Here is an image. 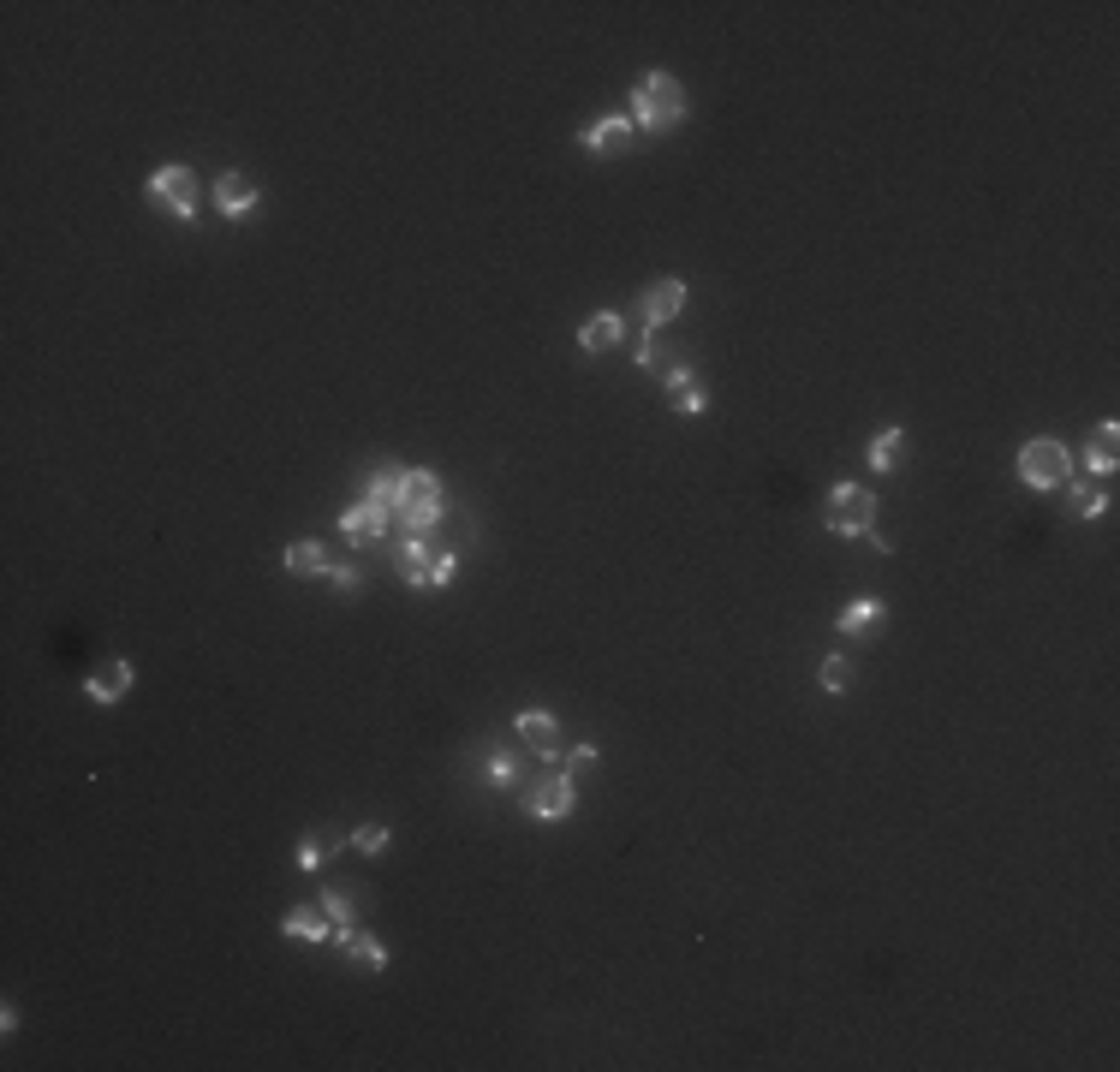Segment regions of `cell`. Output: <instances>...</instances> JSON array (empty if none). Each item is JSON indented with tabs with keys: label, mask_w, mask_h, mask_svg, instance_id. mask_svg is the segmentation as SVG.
<instances>
[{
	"label": "cell",
	"mask_w": 1120,
	"mask_h": 1072,
	"mask_svg": "<svg viewBox=\"0 0 1120 1072\" xmlns=\"http://www.w3.org/2000/svg\"><path fill=\"white\" fill-rule=\"evenodd\" d=\"M632 114V132H668L673 120L685 114V89H679V78L673 72H650V78H638V89H632V102H627Z\"/></svg>",
	"instance_id": "cell-1"
},
{
	"label": "cell",
	"mask_w": 1120,
	"mask_h": 1072,
	"mask_svg": "<svg viewBox=\"0 0 1120 1072\" xmlns=\"http://www.w3.org/2000/svg\"><path fill=\"white\" fill-rule=\"evenodd\" d=\"M1019 477H1026V489H1061V483L1073 477V453H1067V442H1055V436L1026 442L1019 447Z\"/></svg>",
	"instance_id": "cell-2"
},
{
	"label": "cell",
	"mask_w": 1120,
	"mask_h": 1072,
	"mask_svg": "<svg viewBox=\"0 0 1120 1072\" xmlns=\"http://www.w3.org/2000/svg\"><path fill=\"white\" fill-rule=\"evenodd\" d=\"M822 525L835 536H864L876 525V494L858 489V483H835L829 500H822Z\"/></svg>",
	"instance_id": "cell-3"
},
{
	"label": "cell",
	"mask_w": 1120,
	"mask_h": 1072,
	"mask_svg": "<svg viewBox=\"0 0 1120 1072\" xmlns=\"http://www.w3.org/2000/svg\"><path fill=\"white\" fill-rule=\"evenodd\" d=\"M519 804H525V816H537V822H561V816H573V804H579L573 775H567V768H561V775H537V781L519 793Z\"/></svg>",
	"instance_id": "cell-4"
},
{
	"label": "cell",
	"mask_w": 1120,
	"mask_h": 1072,
	"mask_svg": "<svg viewBox=\"0 0 1120 1072\" xmlns=\"http://www.w3.org/2000/svg\"><path fill=\"white\" fill-rule=\"evenodd\" d=\"M149 197L168 203L180 221H191V215H197V174H191V168H155V174H149Z\"/></svg>",
	"instance_id": "cell-5"
},
{
	"label": "cell",
	"mask_w": 1120,
	"mask_h": 1072,
	"mask_svg": "<svg viewBox=\"0 0 1120 1072\" xmlns=\"http://www.w3.org/2000/svg\"><path fill=\"white\" fill-rule=\"evenodd\" d=\"M382 525H388V500H358V507H346V513H340V536H346L352 548L376 542Z\"/></svg>",
	"instance_id": "cell-6"
},
{
	"label": "cell",
	"mask_w": 1120,
	"mask_h": 1072,
	"mask_svg": "<svg viewBox=\"0 0 1120 1072\" xmlns=\"http://www.w3.org/2000/svg\"><path fill=\"white\" fill-rule=\"evenodd\" d=\"M132 685H137L132 662H108V668H95L90 679H84V697H90V704H120Z\"/></svg>",
	"instance_id": "cell-7"
},
{
	"label": "cell",
	"mask_w": 1120,
	"mask_h": 1072,
	"mask_svg": "<svg viewBox=\"0 0 1120 1072\" xmlns=\"http://www.w3.org/2000/svg\"><path fill=\"white\" fill-rule=\"evenodd\" d=\"M215 209H221L226 221L251 215V209H257V179L251 174H221V185H215Z\"/></svg>",
	"instance_id": "cell-8"
},
{
	"label": "cell",
	"mask_w": 1120,
	"mask_h": 1072,
	"mask_svg": "<svg viewBox=\"0 0 1120 1072\" xmlns=\"http://www.w3.org/2000/svg\"><path fill=\"white\" fill-rule=\"evenodd\" d=\"M685 311V280H656L650 292H644V322H650V334H656V322H673V316Z\"/></svg>",
	"instance_id": "cell-9"
},
{
	"label": "cell",
	"mask_w": 1120,
	"mask_h": 1072,
	"mask_svg": "<svg viewBox=\"0 0 1120 1072\" xmlns=\"http://www.w3.org/2000/svg\"><path fill=\"white\" fill-rule=\"evenodd\" d=\"M579 143H584V149H596V155H620V149L632 143V120H627V114H608V120L584 126Z\"/></svg>",
	"instance_id": "cell-10"
},
{
	"label": "cell",
	"mask_w": 1120,
	"mask_h": 1072,
	"mask_svg": "<svg viewBox=\"0 0 1120 1072\" xmlns=\"http://www.w3.org/2000/svg\"><path fill=\"white\" fill-rule=\"evenodd\" d=\"M519 733H525V745L537 751V757H561V721L554 715H542V710H525L519 715Z\"/></svg>",
	"instance_id": "cell-11"
},
{
	"label": "cell",
	"mask_w": 1120,
	"mask_h": 1072,
	"mask_svg": "<svg viewBox=\"0 0 1120 1072\" xmlns=\"http://www.w3.org/2000/svg\"><path fill=\"white\" fill-rule=\"evenodd\" d=\"M280 930H286L292 941H328L334 936V918H328L322 906H292V912L280 918Z\"/></svg>",
	"instance_id": "cell-12"
},
{
	"label": "cell",
	"mask_w": 1120,
	"mask_h": 1072,
	"mask_svg": "<svg viewBox=\"0 0 1120 1072\" xmlns=\"http://www.w3.org/2000/svg\"><path fill=\"white\" fill-rule=\"evenodd\" d=\"M668 405H673V411H685V417H698V411L710 405V388L679 363V370H668Z\"/></svg>",
	"instance_id": "cell-13"
},
{
	"label": "cell",
	"mask_w": 1120,
	"mask_h": 1072,
	"mask_svg": "<svg viewBox=\"0 0 1120 1072\" xmlns=\"http://www.w3.org/2000/svg\"><path fill=\"white\" fill-rule=\"evenodd\" d=\"M620 334H627V322H620L614 311H602L579 328V346L584 352H608V346H620Z\"/></svg>",
	"instance_id": "cell-14"
},
{
	"label": "cell",
	"mask_w": 1120,
	"mask_h": 1072,
	"mask_svg": "<svg viewBox=\"0 0 1120 1072\" xmlns=\"http://www.w3.org/2000/svg\"><path fill=\"white\" fill-rule=\"evenodd\" d=\"M334 947L352 953L364 972H382V965H388V947H382L376 936H358V930H334Z\"/></svg>",
	"instance_id": "cell-15"
},
{
	"label": "cell",
	"mask_w": 1120,
	"mask_h": 1072,
	"mask_svg": "<svg viewBox=\"0 0 1120 1072\" xmlns=\"http://www.w3.org/2000/svg\"><path fill=\"white\" fill-rule=\"evenodd\" d=\"M286 573H292V579H322V573H328L322 542H292V548H286Z\"/></svg>",
	"instance_id": "cell-16"
},
{
	"label": "cell",
	"mask_w": 1120,
	"mask_h": 1072,
	"mask_svg": "<svg viewBox=\"0 0 1120 1072\" xmlns=\"http://www.w3.org/2000/svg\"><path fill=\"white\" fill-rule=\"evenodd\" d=\"M442 494V477L436 471H405V483H400V500H394V513H405L411 500H436Z\"/></svg>",
	"instance_id": "cell-17"
},
{
	"label": "cell",
	"mask_w": 1120,
	"mask_h": 1072,
	"mask_svg": "<svg viewBox=\"0 0 1120 1072\" xmlns=\"http://www.w3.org/2000/svg\"><path fill=\"white\" fill-rule=\"evenodd\" d=\"M316 906L334 918V930H358V912H352V893H346V888H322Z\"/></svg>",
	"instance_id": "cell-18"
},
{
	"label": "cell",
	"mask_w": 1120,
	"mask_h": 1072,
	"mask_svg": "<svg viewBox=\"0 0 1120 1072\" xmlns=\"http://www.w3.org/2000/svg\"><path fill=\"white\" fill-rule=\"evenodd\" d=\"M900 429H882V436H870V471H895L900 465Z\"/></svg>",
	"instance_id": "cell-19"
},
{
	"label": "cell",
	"mask_w": 1120,
	"mask_h": 1072,
	"mask_svg": "<svg viewBox=\"0 0 1120 1072\" xmlns=\"http://www.w3.org/2000/svg\"><path fill=\"white\" fill-rule=\"evenodd\" d=\"M1115 442H1120V429L1115 423H1103V429H1097V442H1091V465H1097V471H1103V477H1109V471H1115Z\"/></svg>",
	"instance_id": "cell-20"
},
{
	"label": "cell",
	"mask_w": 1120,
	"mask_h": 1072,
	"mask_svg": "<svg viewBox=\"0 0 1120 1072\" xmlns=\"http://www.w3.org/2000/svg\"><path fill=\"white\" fill-rule=\"evenodd\" d=\"M876 620H882V602H876V596H864V602L841 608V631H864V625H876Z\"/></svg>",
	"instance_id": "cell-21"
},
{
	"label": "cell",
	"mask_w": 1120,
	"mask_h": 1072,
	"mask_svg": "<svg viewBox=\"0 0 1120 1072\" xmlns=\"http://www.w3.org/2000/svg\"><path fill=\"white\" fill-rule=\"evenodd\" d=\"M400 483H405L400 465H382V471L370 477V500H388V507H394V500H400Z\"/></svg>",
	"instance_id": "cell-22"
},
{
	"label": "cell",
	"mask_w": 1120,
	"mask_h": 1072,
	"mask_svg": "<svg viewBox=\"0 0 1120 1072\" xmlns=\"http://www.w3.org/2000/svg\"><path fill=\"white\" fill-rule=\"evenodd\" d=\"M436 519H442V494H436V500H411V507H405V525H411V536H417V531H436Z\"/></svg>",
	"instance_id": "cell-23"
},
{
	"label": "cell",
	"mask_w": 1120,
	"mask_h": 1072,
	"mask_svg": "<svg viewBox=\"0 0 1120 1072\" xmlns=\"http://www.w3.org/2000/svg\"><path fill=\"white\" fill-rule=\"evenodd\" d=\"M852 685V662L847 656H829V662H822V691H847Z\"/></svg>",
	"instance_id": "cell-24"
},
{
	"label": "cell",
	"mask_w": 1120,
	"mask_h": 1072,
	"mask_svg": "<svg viewBox=\"0 0 1120 1072\" xmlns=\"http://www.w3.org/2000/svg\"><path fill=\"white\" fill-rule=\"evenodd\" d=\"M453 573H459V554H436V560H430V573H423V590H442Z\"/></svg>",
	"instance_id": "cell-25"
},
{
	"label": "cell",
	"mask_w": 1120,
	"mask_h": 1072,
	"mask_svg": "<svg viewBox=\"0 0 1120 1072\" xmlns=\"http://www.w3.org/2000/svg\"><path fill=\"white\" fill-rule=\"evenodd\" d=\"M513 775H519V762L507 757V751H495V757H489V775H483V781H489V787H513Z\"/></svg>",
	"instance_id": "cell-26"
},
{
	"label": "cell",
	"mask_w": 1120,
	"mask_h": 1072,
	"mask_svg": "<svg viewBox=\"0 0 1120 1072\" xmlns=\"http://www.w3.org/2000/svg\"><path fill=\"white\" fill-rule=\"evenodd\" d=\"M352 847H358V852H370V858H376V852L388 847V828H382V822H370V828H358V834H352Z\"/></svg>",
	"instance_id": "cell-27"
},
{
	"label": "cell",
	"mask_w": 1120,
	"mask_h": 1072,
	"mask_svg": "<svg viewBox=\"0 0 1120 1072\" xmlns=\"http://www.w3.org/2000/svg\"><path fill=\"white\" fill-rule=\"evenodd\" d=\"M322 579L334 584V590H358V566H346V560L334 566V560H328V573H322Z\"/></svg>",
	"instance_id": "cell-28"
},
{
	"label": "cell",
	"mask_w": 1120,
	"mask_h": 1072,
	"mask_svg": "<svg viewBox=\"0 0 1120 1072\" xmlns=\"http://www.w3.org/2000/svg\"><path fill=\"white\" fill-rule=\"evenodd\" d=\"M1078 513H1084V519H1097V513H1109V494H1103V489L1078 494Z\"/></svg>",
	"instance_id": "cell-29"
},
{
	"label": "cell",
	"mask_w": 1120,
	"mask_h": 1072,
	"mask_svg": "<svg viewBox=\"0 0 1120 1072\" xmlns=\"http://www.w3.org/2000/svg\"><path fill=\"white\" fill-rule=\"evenodd\" d=\"M322 858H328V852L316 847V841H299V870H316Z\"/></svg>",
	"instance_id": "cell-30"
},
{
	"label": "cell",
	"mask_w": 1120,
	"mask_h": 1072,
	"mask_svg": "<svg viewBox=\"0 0 1120 1072\" xmlns=\"http://www.w3.org/2000/svg\"><path fill=\"white\" fill-rule=\"evenodd\" d=\"M632 357H638V370H656V334H644V346H638Z\"/></svg>",
	"instance_id": "cell-31"
},
{
	"label": "cell",
	"mask_w": 1120,
	"mask_h": 1072,
	"mask_svg": "<svg viewBox=\"0 0 1120 1072\" xmlns=\"http://www.w3.org/2000/svg\"><path fill=\"white\" fill-rule=\"evenodd\" d=\"M596 762V745H573V757H567V768H590Z\"/></svg>",
	"instance_id": "cell-32"
}]
</instances>
